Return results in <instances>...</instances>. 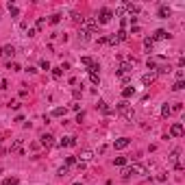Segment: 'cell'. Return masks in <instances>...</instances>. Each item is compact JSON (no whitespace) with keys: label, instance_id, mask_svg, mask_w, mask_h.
Returning a JSON list of instances; mask_svg holds the SVG:
<instances>
[{"label":"cell","instance_id":"cell-1","mask_svg":"<svg viewBox=\"0 0 185 185\" xmlns=\"http://www.w3.org/2000/svg\"><path fill=\"white\" fill-rule=\"evenodd\" d=\"M131 72H133V63H131V61H122V63L118 65V70H115V76L120 78L122 83H128Z\"/></svg>","mask_w":185,"mask_h":185},{"label":"cell","instance_id":"cell-2","mask_svg":"<svg viewBox=\"0 0 185 185\" xmlns=\"http://www.w3.org/2000/svg\"><path fill=\"white\" fill-rule=\"evenodd\" d=\"M118 113H122V115H124L126 118V120L128 122H133V118H135V113H133V109H131V105H128L126 103V100H120V103H118Z\"/></svg>","mask_w":185,"mask_h":185},{"label":"cell","instance_id":"cell-3","mask_svg":"<svg viewBox=\"0 0 185 185\" xmlns=\"http://www.w3.org/2000/svg\"><path fill=\"white\" fill-rule=\"evenodd\" d=\"M96 20H94V18H85V20H81V29L83 31H85V33H94V31H96Z\"/></svg>","mask_w":185,"mask_h":185},{"label":"cell","instance_id":"cell-4","mask_svg":"<svg viewBox=\"0 0 185 185\" xmlns=\"http://www.w3.org/2000/svg\"><path fill=\"white\" fill-rule=\"evenodd\" d=\"M146 65H148L150 70H155V68L159 70L161 65H166V63H163V57H150V59L146 61Z\"/></svg>","mask_w":185,"mask_h":185},{"label":"cell","instance_id":"cell-5","mask_svg":"<svg viewBox=\"0 0 185 185\" xmlns=\"http://www.w3.org/2000/svg\"><path fill=\"white\" fill-rule=\"evenodd\" d=\"M98 70H100V68H98V63L89 65V70H87V72H89V78H92V83H98V81H100V74H98Z\"/></svg>","mask_w":185,"mask_h":185},{"label":"cell","instance_id":"cell-6","mask_svg":"<svg viewBox=\"0 0 185 185\" xmlns=\"http://www.w3.org/2000/svg\"><path fill=\"white\" fill-rule=\"evenodd\" d=\"M128 174H139V176H144V174H146V168H144L142 163H133L131 168H128Z\"/></svg>","mask_w":185,"mask_h":185},{"label":"cell","instance_id":"cell-7","mask_svg":"<svg viewBox=\"0 0 185 185\" xmlns=\"http://www.w3.org/2000/svg\"><path fill=\"white\" fill-rule=\"evenodd\" d=\"M111 18H113V13H111L109 9H100V15H98V22H100V24H107Z\"/></svg>","mask_w":185,"mask_h":185},{"label":"cell","instance_id":"cell-8","mask_svg":"<svg viewBox=\"0 0 185 185\" xmlns=\"http://www.w3.org/2000/svg\"><path fill=\"white\" fill-rule=\"evenodd\" d=\"M170 135L172 137H181L183 135V124H181V122H174V124L170 126Z\"/></svg>","mask_w":185,"mask_h":185},{"label":"cell","instance_id":"cell-9","mask_svg":"<svg viewBox=\"0 0 185 185\" xmlns=\"http://www.w3.org/2000/svg\"><path fill=\"white\" fill-rule=\"evenodd\" d=\"M39 142H42V146H46V148H50L54 144V137L50 135V133H44L42 137H39Z\"/></svg>","mask_w":185,"mask_h":185},{"label":"cell","instance_id":"cell-10","mask_svg":"<svg viewBox=\"0 0 185 185\" xmlns=\"http://www.w3.org/2000/svg\"><path fill=\"white\" fill-rule=\"evenodd\" d=\"M128 144H131V139H128V137H120V139H115V142H113V146H115V150H124Z\"/></svg>","mask_w":185,"mask_h":185},{"label":"cell","instance_id":"cell-11","mask_svg":"<svg viewBox=\"0 0 185 185\" xmlns=\"http://www.w3.org/2000/svg\"><path fill=\"white\" fill-rule=\"evenodd\" d=\"M94 159V153L92 150H81V155H78L76 161H81V163H85V161H92Z\"/></svg>","mask_w":185,"mask_h":185},{"label":"cell","instance_id":"cell-12","mask_svg":"<svg viewBox=\"0 0 185 185\" xmlns=\"http://www.w3.org/2000/svg\"><path fill=\"white\" fill-rule=\"evenodd\" d=\"M59 146H61V148H63V146H65V148H72V146H76V139H74V137H63V139L59 142Z\"/></svg>","mask_w":185,"mask_h":185},{"label":"cell","instance_id":"cell-13","mask_svg":"<svg viewBox=\"0 0 185 185\" xmlns=\"http://www.w3.org/2000/svg\"><path fill=\"white\" fill-rule=\"evenodd\" d=\"M170 163L176 168V170H181V163H179V150H172V155H170Z\"/></svg>","mask_w":185,"mask_h":185},{"label":"cell","instance_id":"cell-14","mask_svg":"<svg viewBox=\"0 0 185 185\" xmlns=\"http://www.w3.org/2000/svg\"><path fill=\"white\" fill-rule=\"evenodd\" d=\"M0 54H7V57H13V54H15V48H13V46H2V48H0Z\"/></svg>","mask_w":185,"mask_h":185},{"label":"cell","instance_id":"cell-15","mask_svg":"<svg viewBox=\"0 0 185 185\" xmlns=\"http://www.w3.org/2000/svg\"><path fill=\"white\" fill-rule=\"evenodd\" d=\"M155 78H157V74H155V72H150V74H144L142 76V83H144V85H150Z\"/></svg>","mask_w":185,"mask_h":185},{"label":"cell","instance_id":"cell-16","mask_svg":"<svg viewBox=\"0 0 185 185\" xmlns=\"http://www.w3.org/2000/svg\"><path fill=\"white\" fill-rule=\"evenodd\" d=\"M22 148H24V144H22V139H15V142L11 144V150H13V153H22Z\"/></svg>","mask_w":185,"mask_h":185},{"label":"cell","instance_id":"cell-17","mask_svg":"<svg viewBox=\"0 0 185 185\" xmlns=\"http://www.w3.org/2000/svg\"><path fill=\"white\" fill-rule=\"evenodd\" d=\"M168 37H170V33L163 31V29H159V31L155 33V37H153V39H168Z\"/></svg>","mask_w":185,"mask_h":185},{"label":"cell","instance_id":"cell-18","mask_svg":"<svg viewBox=\"0 0 185 185\" xmlns=\"http://www.w3.org/2000/svg\"><path fill=\"white\" fill-rule=\"evenodd\" d=\"M133 94H135V87H124V89H122V96H124V100L131 98Z\"/></svg>","mask_w":185,"mask_h":185},{"label":"cell","instance_id":"cell-19","mask_svg":"<svg viewBox=\"0 0 185 185\" xmlns=\"http://www.w3.org/2000/svg\"><path fill=\"white\" fill-rule=\"evenodd\" d=\"M159 18H170V9H168L166 4H163V7H159Z\"/></svg>","mask_w":185,"mask_h":185},{"label":"cell","instance_id":"cell-20","mask_svg":"<svg viewBox=\"0 0 185 185\" xmlns=\"http://www.w3.org/2000/svg\"><path fill=\"white\" fill-rule=\"evenodd\" d=\"M144 48H146V50H153V48H155V39H153V37L144 39Z\"/></svg>","mask_w":185,"mask_h":185},{"label":"cell","instance_id":"cell-21","mask_svg":"<svg viewBox=\"0 0 185 185\" xmlns=\"http://www.w3.org/2000/svg\"><path fill=\"white\" fill-rule=\"evenodd\" d=\"M65 113H68V109H65V107H57V109H52V115H65Z\"/></svg>","mask_w":185,"mask_h":185},{"label":"cell","instance_id":"cell-22","mask_svg":"<svg viewBox=\"0 0 185 185\" xmlns=\"http://www.w3.org/2000/svg\"><path fill=\"white\" fill-rule=\"evenodd\" d=\"M78 39H81V42H89V33H85V31H78Z\"/></svg>","mask_w":185,"mask_h":185},{"label":"cell","instance_id":"cell-23","mask_svg":"<svg viewBox=\"0 0 185 185\" xmlns=\"http://www.w3.org/2000/svg\"><path fill=\"white\" fill-rule=\"evenodd\" d=\"M98 105H100V111H103V113H107V115L111 113V107H109L107 103H98Z\"/></svg>","mask_w":185,"mask_h":185},{"label":"cell","instance_id":"cell-24","mask_svg":"<svg viewBox=\"0 0 185 185\" xmlns=\"http://www.w3.org/2000/svg\"><path fill=\"white\" fill-rule=\"evenodd\" d=\"M115 37H118V42H124V39H126L128 35H126V31L122 29V31H118V35H115Z\"/></svg>","mask_w":185,"mask_h":185},{"label":"cell","instance_id":"cell-25","mask_svg":"<svg viewBox=\"0 0 185 185\" xmlns=\"http://www.w3.org/2000/svg\"><path fill=\"white\" fill-rule=\"evenodd\" d=\"M124 9H126V11H131V13H137V11H139L137 4H124Z\"/></svg>","mask_w":185,"mask_h":185},{"label":"cell","instance_id":"cell-26","mask_svg":"<svg viewBox=\"0 0 185 185\" xmlns=\"http://www.w3.org/2000/svg\"><path fill=\"white\" fill-rule=\"evenodd\" d=\"M81 63L89 68V65H94V59H92V57H83V59H81Z\"/></svg>","mask_w":185,"mask_h":185},{"label":"cell","instance_id":"cell-27","mask_svg":"<svg viewBox=\"0 0 185 185\" xmlns=\"http://www.w3.org/2000/svg\"><path fill=\"white\" fill-rule=\"evenodd\" d=\"M183 87H185V83H183V81H176L174 85H172V89H174V92H181Z\"/></svg>","mask_w":185,"mask_h":185},{"label":"cell","instance_id":"cell-28","mask_svg":"<svg viewBox=\"0 0 185 185\" xmlns=\"http://www.w3.org/2000/svg\"><path fill=\"white\" fill-rule=\"evenodd\" d=\"M68 172H70L68 166H61V168H59V176H68Z\"/></svg>","mask_w":185,"mask_h":185},{"label":"cell","instance_id":"cell-29","mask_svg":"<svg viewBox=\"0 0 185 185\" xmlns=\"http://www.w3.org/2000/svg\"><path fill=\"white\" fill-rule=\"evenodd\" d=\"M2 185H18V179L15 176H11V179H4V183Z\"/></svg>","mask_w":185,"mask_h":185},{"label":"cell","instance_id":"cell-30","mask_svg":"<svg viewBox=\"0 0 185 185\" xmlns=\"http://www.w3.org/2000/svg\"><path fill=\"white\" fill-rule=\"evenodd\" d=\"M59 20H61V15H59V13L50 15V24H59Z\"/></svg>","mask_w":185,"mask_h":185},{"label":"cell","instance_id":"cell-31","mask_svg":"<svg viewBox=\"0 0 185 185\" xmlns=\"http://www.w3.org/2000/svg\"><path fill=\"white\" fill-rule=\"evenodd\" d=\"M74 163H76V157H65V166H68V168L74 166Z\"/></svg>","mask_w":185,"mask_h":185},{"label":"cell","instance_id":"cell-32","mask_svg":"<svg viewBox=\"0 0 185 185\" xmlns=\"http://www.w3.org/2000/svg\"><path fill=\"white\" fill-rule=\"evenodd\" d=\"M170 113H172V111H170V107H168V105H163V109H161V115H163V118H168Z\"/></svg>","mask_w":185,"mask_h":185},{"label":"cell","instance_id":"cell-33","mask_svg":"<svg viewBox=\"0 0 185 185\" xmlns=\"http://www.w3.org/2000/svg\"><path fill=\"white\" fill-rule=\"evenodd\" d=\"M61 74H63V70H61V68H52V76L54 78H59Z\"/></svg>","mask_w":185,"mask_h":185},{"label":"cell","instance_id":"cell-34","mask_svg":"<svg viewBox=\"0 0 185 185\" xmlns=\"http://www.w3.org/2000/svg\"><path fill=\"white\" fill-rule=\"evenodd\" d=\"M126 163V157H115V166H124Z\"/></svg>","mask_w":185,"mask_h":185},{"label":"cell","instance_id":"cell-35","mask_svg":"<svg viewBox=\"0 0 185 185\" xmlns=\"http://www.w3.org/2000/svg\"><path fill=\"white\" fill-rule=\"evenodd\" d=\"M39 65H42V70H50V63H48L46 59H44V61H42V63H39Z\"/></svg>","mask_w":185,"mask_h":185},{"label":"cell","instance_id":"cell-36","mask_svg":"<svg viewBox=\"0 0 185 185\" xmlns=\"http://www.w3.org/2000/svg\"><path fill=\"white\" fill-rule=\"evenodd\" d=\"M26 35H29V37H35V35H37V29H29V31H26Z\"/></svg>","mask_w":185,"mask_h":185},{"label":"cell","instance_id":"cell-37","mask_svg":"<svg viewBox=\"0 0 185 185\" xmlns=\"http://www.w3.org/2000/svg\"><path fill=\"white\" fill-rule=\"evenodd\" d=\"M181 109H183V105H181V103H176L174 107H170V111H181Z\"/></svg>","mask_w":185,"mask_h":185},{"label":"cell","instance_id":"cell-38","mask_svg":"<svg viewBox=\"0 0 185 185\" xmlns=\"http://www.w3.org/2000/svg\"><path fill=\"white\" fill-rule=\"evenodd\" d=\"M9 70H13V72H18V70H20V65H18V63H9Z\"/></svg>","mask_w":185,"mask_h":185},{"label":"cell","instance_id":"cell-39","mask_svg":"<svg viewBox=\"0 0 185 185\" xmlns=\"http://www.w3.org/2000/svg\"><path fill=\"white\" fill-rule=\"evenodd\" d=\"M70 109H72V111H78V109H81V105H78V103H72Z\"/></svg>","mask_w":185,"mask_h":185},{"label":"cell","instance_id":"cell-40","mask_svg":"<svg viewBox=\"0 0 185 185\" xmlns=\"http://www.w3.org/2000/svg\"><path fill=\"white\" fill-rule=\"evenodd\" d=\"M122 13H124V4H122V7H118V9H115V15H122Z\"/></svg>","mask_w":185,"mask_h":185},{"label":"cell","instance_id":"cell-41","mask_svg":"<svg viewBox=\"0 0 185 185\" xmlns=\"http://www.w3.org/2000/svg\"><path fill=\"white\" fill-rule=\"evenodd\" d=\"M44 24H46V20H44V18H39V20H37V29H42Z\"/></svg>","mask_w":185,"mask_h":185},{"label":"cell","instance_id":"cell-42","mask_svg":"<svg viewBox=\"0 0 185 185\" xmlns=\"http://www.w3.org/2000/svg\"><path fill=\"white\" fill-rule=\"evenodd\" d=\"M183 76H185V72H183V70H179V72H176V78H179V81H183Z\"/></svg>","mask_w":185,"mask_h":185}]
</instances>
